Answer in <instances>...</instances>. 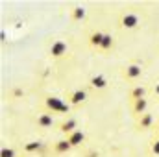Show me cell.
Segmentation results:
<instances>
[{
    "mask_svg": "<svg viewBox=\"0 0 159 157\" xmlns=\"http://www.w3.org/2000/svg\"><path fill=\"white\" fill-rule=\"evenodd\" d=\"M137 26H139V17L135 13H122V17H120V28L133 30Z\"/></svg>",
    "mask_w": 159,
    "mask_h": 157,
    "instance_id": "obj_2",
    "label": "cell"
},
{
    "mask_svg": "<svg viewBox=\"0 0 159 157\" xmlns=\"http://www.w3.org/2000/svg\"><path fill=\"white\" fill-rule=\"evenodd\" d=\"M70 19H72V20H76V22H78V20H83V19H85V9H83V7H72V9H70Z\"/></svg>",
    "mask_w": 159,
    "mask_h": 157,
    "instance_id": "obj_16",
    "label": "cell"
},
{
    "mask_svg": "<svg viewBox=\"0 0 159 157\" xmlns=\"http://www.w3.org/2000/svg\"><path fill=\"white\" fill-rule=\"evenodd\" d=\"M157 133H159V124H157Z\"/></svg>",
    "mask_w": 159,
    "mask_h": 157,
    "instance_id": "obj_21",
    "label": "cell"
},
{
    "mask_svg": "<svg viewBox=\"0 0 159 157\" xmlns=\"http://www.w3.org/2000/svg\"><path fill=\"white\" fill-rule=\"evenodd\" d=\"M141 74H143V67H141V65H128V67L124 69V72H122V78L128 79V81H131V79L141 78Z\"/></svg>",
    "mask_w": 159,
    "mask_h": 157,
    "instance_id": "obj_4",
    "label": "cell"
},
{
    "mask_svg": "<svg viewBox=\"0 0 159 157\" xmlns=\"http://www.w3.org/2000/svg\"><path fill=\"white\" fill-rule=\"evenodd\" d=\"M70 148H72V146H70V142H69L67 139H61V141L54 142V148H52V150H54V154H57V155H59V154H67Z\"/></svg>",
    "mask_w": 159,
    "mask_h": 157,
    "instance_id": "obj_11",
    "label": "cell"
},
{
    "mask_svg": "<svg viewBox=\"0 0 159 157\" xmlns=\"http://www.w3.org/2000/svg\"><path fill=\"white\" fill-rule=\"evenodd\" d=\"M44 107L50 113H69L70 111V104H65L57 96H46L44 98Z\"/></svg>",
    "mask_w": 159,
    "mask_h": 157,
    "instance_id": "obj_1",
    "label": "cell"
},
{
    "mask_svg": "<svg viewBox=\"0 0 159 157\" xmlns=\"http://www.w3.org/2000/svg\"><path fill=\"white\" fill-rule=\"evenodd\" d=\"M41 148H43V142H39V141H34V142H28V144H24V152L26 154H32V152H39Z\"/></svg>",
    "mask_w": 159,
    "mask_h": 157,
    "instance_id": "obj_17",
    "label": "cell"
},
{
    "mask_svg": "<svg viewBox=\"0 0 159 157\" xmlns=\"http://www.w3.org/2000/svg\"><path fill=\"white\" fill-rule=\"evenodd\" d=\"M152 124H154L152 113H144V115H141L139 120H137V128L139 129H148V128H152Z\"/></svg>",
    "mask_w": 159,
    "mask_h": 157,
    "instance_id": "obj_9",
    "label": "cell"
},
{
    "mask_svg": "<svg viewBox=\"0 0 159 157\" xmlns=\"http://www.w3.org/2000/svg\"><path fill=\"white\" fill-rule=\"evenodd\" d=\"M35 124L39 128H52L54 126V118H52V115H48V113H41L39 117L35 118Z\"/></svg>",
    "mask_w": 159,
    "mask_h": 157,
    "instance_id": "obj_12",
    "label": "cell"
},
{
    "mask_svg": "<svg viewBox=\"0 0 159 157\" xmlns=\"http://www.w3.org/2000/svg\"><path fill=\"white\" fill-rule=\"evenodd\" d=\"M146 107H148V100H146V98H141V100H133V102H131V111H133V115H137V117L144 115V113H146Z\"/></svg>",
    "mask_w": 159,
    "mask_h": 157,
    "instance_id": "obj_7",
    "label": "cell"
},
{
    "mask_svg": "<svg viewBox=\"0 0 159 157\" xmlns=\"http://www.w3.org/2000/svg\"><path fill=\"white\" fill-rule=\"evenodd\" d=\"M102 39H104V32H93L89 35V46L94 48V50H100V44H102Z\"/></svg>",
    "mask_w": 159,
    "mask_h": 157,
    "instance_id": "obj_8",
    "label": "cell"
},
{
    "mask_svg": "<svg viewBox=\"0 0 159 157\" xmlns=\"http://www.w3.org/2000/svg\"><path fill=\"white\" fill-rule=\"evenodd\" d=\"M0 157H17V152L13 148H2L0 150Z\"/></svg>",
    "mask_w": 159,
    "mask_h": 157,
    "instance_id": "obj_18",
    "label": "cell"
},
{
    "mask_svg": "<svg viewBox=\"0 0 159 157\" xmlns=\"http://www.w3.org/2000/svg\"><path fill=\"white\" fill-rule=\"evenodd\" d=\"M154 92H156V94L159 96V83H156V89H154Z\"/></svg>",
    "mask_w": 159,
    "mask_h": 157,
    "instance_id": "obj_20",
    "label": "cell"
},
{
    "mask_svg": "<svg viewBox=\"0 0 159 157\" xmlns=\"http://www.w3.org/2000/svg\"><path fill=\"white\" fill-rule=\"evenodd\" d=\"M89 85L93 89H106L107 87V79H106V76L98 74V76H93V78L89 79Z\"/></svg>",
    "mask_w": 159,
    "mask_h": 157,
    "instance_id": "obj_13",
    "label": "cell"
},
{
    "mask_svg": "<svg viewBox=\"0 0 159 157\" xmlns=\"http://www.w3.org/2000/svg\"><path fill=\"white\" fill-rule=\"evenodd\" d=\"M76 128H78V120L76 118H67L65 122H61L59 124V131L67 137V135H70V133H74L76 131Z\"/></svg>",
    "mask_w": 159,
    "mask_h": 157,
    "instance_id": "obj_6",
    "label": "cell"
},
{
    "mask_svg": "<svg viewBox=\"0 0 159 157\" xmlns=\"http://www.w3.org/2000/svg\"><path fill=\"white\" fill-rule=\"evenodd\" d=\"M69 142H70V146L74 148V146H80L83 141H85V135H83V131H80V129H76L74 133H70V135H67L65 137Z\"/></svg>",
    "mask_w": 159,
    "mask_h": 157,
    "instance_id": "obj_10",
    "label": "cell"
},
{
    "mask_svg": "<svg viewBox=\"0 0 159 157\" xmlns=\"http://www.w3.org/2000/svg\"><path fill=\"white\" fill-rule=\"evenodd\" d=\"M150 152H152L154 155H159V139H156V141L152 142V146H150Z\"/></svg>",
    "mask_w": 159,
    "mask_h": 157,
    "instance_id": "obj_19",
    "label": "cell"
},
{
    "mask_svg": "<svg viewBox=\"0 0 159 157\" xmlns=\"http://www.w3.org/2000/svg\"><path fill=\"white\" fill-rule=\"evenodd\" d=\"M144 94H146V89L141 87V85H137V87H133V89L129 91V102H133V100H141V98H144Z\"/></svg>",
    "mask_w": 159,
    "mask_h": 157,
    "instance_id": "obj_14",
    "label": "cell"
},
{
    "mask_svg": "<svg viewBox=\"0 0 159 157\" xmlns=\"http://www.w3.org/2000/svg\"><path fill=\"white\" fill-rule=\"evenodd\" d=\"M67 52H69V46H67V43H63V41H54V43L50 44V54H52V57H56V59L67 56Z\"/></svg>",
    "mask_w": 159,
    "mask_h": 157,
    "instance_id": "obj_3",
    "label": "cell"
},
{
    "mask_svg": "<svg viewBox=\"0 0 159 157\" xmlns=\"http://www.w3.org/2000/svg\"><path fill=\"white\" fill-rule=\"evenodd\" d=\"M113 48V35L111 34H104V39L100 44V52H109Z\"/></svg>",
    "mask_w": 159,
    "mask_h": 157,
    "instance_id": "obj_15",
    "label": "cell"
},
{
    "mask_svg": "<svg viewBox=\"0 0 159 157\" xmlns=\"http://www.w3.org/2000/svg\"><path fill=\"white\" fill-rule=\"evenodd\" d=\"M67 100H69L70 105H81L87 100V92L81 91V89H76V91H72V92L67 94Z\"/></svg>",
    "mask_w": 159,
    "mask_h": 157,
    "instance_id": "obj_5",
    "label": "cell"
}]
</instances>
